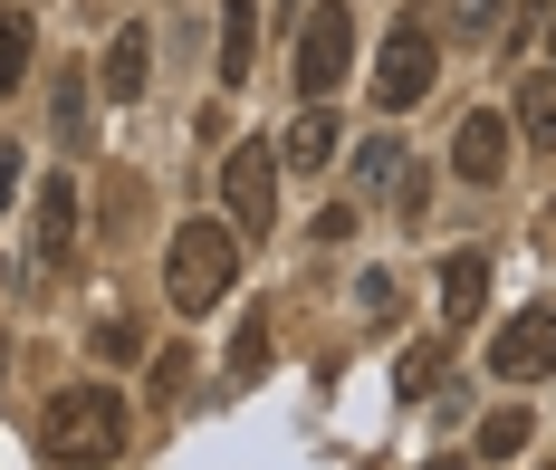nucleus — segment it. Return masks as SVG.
<instances>
[{
    "mask_svg": "<svg viewBox=\"0 0 556 470\" xmlns=\"http://www.w3.org/2000/svg\"><path fill=\"white\" fill-rule=\"evenodd\" d=\"M39 461L49 470H115L125 461V394L115 384H67L39 412Z\"/></svg>",
    "mask_w": 556,
    "mask_h": 470,
    "instance_id": "1",
    "label": "nucleus"
},
{
    "mask_svg": "<svg viewBox=\"0 0 556 470\" xmlns=\"http://www.w3.org/2000/svg\"><path fill=\"white\" fill-rule=\"evenodd\" d=\"M230 279H240V231H230V221H182V231L164 240L173 317H212V307L230 297Z\"/></svg>",
    "mask_w": 556,
    "mask_h": 470,
    "instance_id": "2",
    "label": "nucleus"
},
{
    "mask_svg": "<svg viewBox=\"0 0 556 470\" xmlns=\"http://www.w3.org/2000/svg\"><path fill=\"white\" fill-rule=\"evenodd\" d=\"M288 77H298V106H327L336 87L355 77V10L345 0H307L298 49H288Z\"/></svg>",
    "mask_w": 556,
    "mask_h": 470,
    "instance_id": "3",
    "label": "nucleus"
},
{
    "mask_svg": "<svg viewBox=\"0 0 556 470\" xmlns=\"http://www.w3.org/2000/svg\"><path fill=\"white\" fill-rule=\"evenodd\" d=\"M222 221L240 240H260L278 221V144L250 135V144H230V154H222Z\"/></svg>",
    "mask_w": 556,
    "mask_h": 470,
    "instance_id": "4",
    "label": "nucleus"
},
{
    "mask_svg": "<svg viewBox=\"0 0 556 470\" xmlns=\"http://www.w3.org/2000/svg\"><path fill=\"white\" fill-rule=\"evenodd\" d=\"M432 77H442L432 29H422V20H393V29H384V59H375V106H384V116H413V106L432 97Z\"/></svg>",
    "mask_w": 556,
    "mask_h": 470,
    "instance_id": "5",
    "label": "nucleus"
},
{
    "mask_svg": "<svg viewBox=\"0 0 556 470\" xmlns=\"http://www.w3.org/2000/svg\"><path fill=\"white\" fill-rule=\"evenodd\" d=\"M490 374H500V384H538V374H556V307L508 317L500 346H490Z\"/></svg>",
    "mask_w": 556,
    "mask_h": 470,
    "instance_id": "6",
    "label": "nucleus"
},
{
    "mask_svg": "<svg viewBox=\"0 0 556 470\" xmlns=\"http://www.w3.org/2000/svg\"><path fill=\"white\" fill-rule=\"evenodd\" d=\"M451 174L460 182H500L508 174V116H460V135H451Z\"/></svg>",
    "mask_w": 556,
    "mask_h": 470,
    "instance_id": "7",
    "label": "nucleus"
},
{
    "mask_svg": "<svg viewBox=\"0 0 556 470\" xmlns=\"http://www.w3.org/2000/svg\"><path fill=\"white\" fill-rule=\"evenodd\" d=\"M67 250H77V182L58 174V182H39V279L67 269Z\"/></svg>",
    "mask_w": 556,
    "mask_h": 470,
    "instance_id": "8",
    "label": "nucleus"
},
{
    "mask_svg": "<svg viewBox=\"0 0 556 470\" xmlns=\"http://www.w3.org/2000/svg\"><path fill=\"white\" fill-rule=\"evenodd\" d=\"M144 67H154V39H144V20H125L115 49H106V67H97V87H106L115 106H135V97H144Z\"/></svg>",
    "mask_w": 556,
    "mask_h": 470,
    "instance_id": "9",
    "label": "nucleus"
},
{
    "mask_svg": "<svg viewBox=\"0 0 556 470\" xmlns=\"http://www.w3.org/2000/svg\"><path fill=\"white\" fill-rule=\"evenodd\" d=\"M480 297H490V259H480V250H451V259H442V317H451V327H470Z\"/></svg>",
    "mask_w": 556,
    "mask_h": 470,
    "instance_id": "10",
    "label": "nucleus"
},
{
    "mask_svg": "<svg viewBox=\"0 0 556 470\" xmlns=\"http://www.w3.org/2000/svg\"><path fill=\"white\" fill-rule=\"evenodd\" d=\"M278 164H298V174L336 164V116H327V106H298V125L278 135Z\"/></svg>",
    "mask_w": 556,
    "mask_h": 470,
    "instance_id": "11",
    "label": "nucleus"
},
{
    "mask_svg": "<svg viewBox=\"0 0 556 470\" xmlns=\"http://www.w3.org/2000/svg\"><path fill=\"white\" fill-rule=\"evenodd\" d=\"M518 135L547 154L556 144V67H538V77H518Z\"/></svg>",
    "mask_w": 556,
    "mask_h": 470,
    "instance_id": "12",
    "label": "nucleus"
},
{
    "mask_svg": "<svg viewBox=\"0 0 556 470\" xmlns=\"http://www.w3.org/2000/svg\"><path fill=\"white\" fill-rule=\"evenodd\" d=\"M442 374H451V346H442V336H422V346H403V374H393V384H403V404H432Z\"/></svg>",
    "mask_w": 556,
    "mask_h": 470,
    "instance_id": "13",
    "label": "nucleus"
},
{
    "mask_svg": "<svg viewBox=\"0 0 556 470\" xmlns=\"http://www.w3.org/2000/svg\"><path fill=\"white\" fill-rule=\"evenodd\" d=\"M250 49H260V0H230L222 10V77L230 87L250 77Z\"/></svg>",
    "mask_w": 556,
    "mask_h": 470,
    "instance_id": "14",
    "label": "nucleus"
},
{
    "mask_svg": "<svg viewBox=\"0 0 556 470\" xmlns=\"http://www.w3.org/2000/svg\"><path fill=\"white\" fill-rule=\"evenodd\" d=\"M260 374H269V317L250 307V317H240V336H230V384H260Z\"/></svg>",
    "mask_w": 556,
    "mask_h": 470,
    "instance_id": "15",
    "label": "nucleus"
},
{
    "mask_svg": "<svg viewBox=\"0 0 556 470\" xmlns=\"http://www.w3.org/2000/svg\"><path fill=\"white\" fill-rule=\"evenodd\" d=\"M29 87V10H0V97Z\"/></svg>",
    "mask_w": 556,
    "mask_h": 470,
    "instance_id": "16",
    "label": "nucleus"
},
{
    "mask_svg": "<svg viewBox=\"0 0 556 470\" xmlns=\"http://www.w3.org/2000/svg\"><path fill=\"white\" fill-rule=\"evenodd\" d=\"M528 432H538V422H528L518 404L490 412V422H480V461H518V452H528Z\"/></svg>",
    "mask_w": 556,
    "mask_h": 470,
    "instance_id": "17",
    "label": "nucleus"
},
{
    "mask_svg": "<svg viewBox=\"0 0 556 470\" xmlns=\"http://www.w3.org/2000/svg\"><path fill=\"white\" fill-rule=\"evenodd\" d=\"M355 174H365V192H384V182H403V144H393V135H375Z\"/></svg>",
    "mask_w": 556,
    "mask_h": 470,
    "instance_id": "18",
    "label": "nucleus"
},
{
    "mask_svg": "<svg viewBox=\"0 0 556 470\" xmlns=\"http://www.w3.org/2000/svg\"><path fill=\"white\" fill-rule=\"evenodd\" d=\"M97 355H106V365L144 355V327H135V317H97Z\"/></svg>",
    "mask_w": 556,
    "mask_h": 470,
    "instance_id": "19",
    "label": "nucleus"
},
{
    "mask_svg": "<svg viewBox=\"0 0 556 470\" xmlns=\"http://www.w3.org/2000/svg\"><path fill=\"white\" fill-rule=\"evenodd\" d=\"M77 77H87V67H67V87H58V125H67V135H87V87H77Z\"/></svg>",
    "mask_w": 556,
    "mask_h": 470,
    "instance_id": "20",
    "label": "nucleus"
},
{
    "mask_svg": "<svg viewBox=\"0 0 556 470\" xmlns=\"http://www.w3.org/2000/svg\"><path fill=\"white\" fill-rule=\"evenodd\" d=\"M10 192H20V144H0V212H10Z\"/></svg>",
    "mask_w": 556,
    "mask_h": 470,
    "instance_id": "21",
    "label": "nucleus"
},
{
    "mask_svg": "<svg viewBox=\"0 0 556 470\" xmlns=\"http://www.w3.org/2000/svg\"><path fill=\"white\" fill-rule=\"evenodd\" d=\"M500 20V0H460V29H490Z\"/></svg>",
    "mask_w": 556,
    "mask_h": 470,
    "instance_id": "22",
    "label": "nucleus"
},
{
    "mask_svg": "<svg viewBox=\"0 0 556 470\" xmlns=\"http://www.w3.org/2000/svg\"><path fill=\"white\" fill-rule=\"evenodd\" d=\"M422 470H460V452H451V461H422Z\"/></svg>",
    "mask_w": 556,
    "mask_h": 470,
    "instance_id": "23",
    "label": "nucleus"
},
{
    "mask_svg": "<svg viewBox=\"0 0 556 470\" xmlns=\"http://www.w3.org/2000/svg\"><path fill=\"white\" fill-rule=\"evenodd\" d=\"M547 49H556V20H547ZM547 67H556V59H547Z\"/></svg>",
    "mask_w": 556,
    "mask_h": 470,
    "instance_id": "24",
    "label": "nucleus"
}]
</instances>
